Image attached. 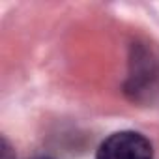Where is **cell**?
<instances>
[{
    "label": "cell",
    "mask_w": 159,
    "mask_h": 159,
    "mask_svg": "<svg viewBox=\"0 0 159 159\" xmlns=\"http://www.w3.org/2000/svg\"><path fill=\"white\" fill-rule=\"evenodd\" d=\"M96 159H153V146L139 131H118L99 144Z\"/></svg>",
    "instance_id": "obj_2"
},
{
    "label": "cell",
    "mask_w": 159,
    "mask_h": 159,
    "mask_svg": "<svg viewBox=\"0 0 159 159\" xmlns=\"http://www.w3.org/2000/svg\"><path fill=\"white\" fill-rule=\"evenodd\" d=\"M124 92L135 103H152L159 94V60L146 45L135 43L131 47Z\"/></svg>",
    "instance_id": "obj_1"
},
{
    "label": "cell",
    "mask_w": 159,
    "mask_h": 159,
    "mask_svg": "<svg viewBox=\"0 0 159 159\" xmlns=\"http://www.w3.org/2000/svg\"><path fill=\"white\" fill-rule=\"evenodd\" d=\"M2 159H15L11 157V146L6 139H2Z\"/></svg>",
    "instance_id": "obj_3"
},
{
    "label": "cell",
    "mask_w": 159,
    "mask_h": 159,
    "mask_svg": "<svg viewBox=\"0 0 159 159\" xmlns=\"http://www.w3.org/2000/svg\"><path fill=\"white\" fill-rule=\"evenodd\" d=\"M36 159H52V157H36Z\"/></svg>",
    "instance_id": "obj_4"
}]
</instances>
